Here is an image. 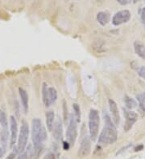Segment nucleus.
I'll use <instances>...</instances> for the list:
<instances>
[{
    "label": "nucleus",
    "instance_id": "nucleus-1",
    "mask_svg": "<svg viewBox=\"0 0 145 159\" xmlns=\"http://www.w3.org/2000/svg\"><path fill=\"white\" fill-rule=\"evenodd\" d=\"M31 137L33 141L34 158L35 159H38L44 148V142L46 141L48 137L46 129L42 126V122L39 118H35L32 120Z\"/></svg>",
    "mask_w": 145,
    "mask_h": 159
},
{
    "label": "nucleus",
    "instance_id": "nucleus-2",
    "mask_svg": "<svg viewBox=\"0 0 145 159\" xmlns=\"http://www.w3.org/2000/svg\"><path fill=\"white\" fill-rule=\"evenodd\" d=\"M104 120H105V126L100 134V136L99 137V142L103 145L114 144L118 138L115 125L113 121H111V118H110L106 113L104 114Z\"/></svg>",
    "mask_w": 145,
    "mask_h": 159
},
{
    "label": "nucleus",
    "instance_id": "nucleus-3",
    "mask_svg": "<svg viewBox=\"0 0 145 159\" xmlns=\"http://www.w3.org/2000/svg\"><path fill=\"white\" fill-rule=\"evenodd\" d=\"M99 125H100V117L99 111L96 109H90L89 113V134L90 137L92 141H95L99 131Z\"/></svg>",
    "mask_w": 145,
    "mask_h": 159
},
{
    "label": "nucleus",
    "instance_id": "nucleus-4",
    "mask_svg": "<svg viewBox=\"0 0 145 159\" xmlns=\"http://www.w3.org/2000/svg\"><path fill=\"white\" fill-rule=\"evenodd\" d=\"M78 137V121H76L75 117L71 114L70 117V121L66 130V139L70 146H73Z\"/></svg>",
    "mask_w": 145,
    "mask_h": 159
},
{
    "label": "nucleus",
    "instance_id": "nucleus-5",
    "mask_svg": "<svg viewBox=\"0 0 145 159\" xmlns=\"http://www.w3.org/2000/svg\"><path fill=\"white\" fill-rule=\"evenodd\" d=\"M29 136V126L28 124L25 121H22L20 131L18 137V150L19 153H22L26 149Z\"/></svg>",
    "mask_w": 145,
    "mask_h": 159
},
{
    "label": "nucleus",
    "instance_id": "nucleus-6",
    "mask_svg": "<svg viewBox=\"0 0 145 159\" xmlns=\"http://www.w3.org/2000/svg\"><path fill=\"white\" fill-rule=\"evenodd\" d=\"M81 145L80 148L78 149V156L80 158L87 157L90 154L91 151V142L90 137L88 136L86 133V130H84L82 128L81 129Z\"/></svg>",
    "mask_w": 145,
    "mask_h": 159
},
{
    "label": "nucleus",
    "instance_id": "nucleus-7",
    "mask_svg": "<svg viewBox=\"0 0 145 159\" xmlns=\"http://www.w3.org/2000/svg\"><path fill=\"white\" fill-rule=\"evenodd\" d=\"M123 113L125 117V125H124V131L127 132L132 128V126L137 121L138 115L135 112L131 111V109H126L123 108Z\"/></svg>",
    "mask_w": 145,
    "mask_h": 159
},
{
    "label": "nucleus",
    "instance_id": "nucleus-8",
    "mask_svg": "<svg viewBox=\"0 0 145 159\" xmlns=\"http://www.w3.org/2000/svg\"><path fill=\"white\" fill-rule=\"evenodd\" d=\"M131 19V13L129 10H123L114 14L112 18V23L114 26H119L123 23H127Z\"/></svg>",
    "mask_w": 145,
    "mask_h": 159
},
{
    "label": "nucleus",
    "instance_id": "nucleus-9",
    "mask_svg": "<svg viewBox=\"0 0 145 159\" xmlns=\"http://www.w3.org/2000/svg\"><path fill=\"white\" fill-rule=\"evenodd\" d=\"M10 146L13 147L17 140V134H18V125L16 118L13 116L10 117Z\"/></svg>",
    "mask_w": 145,
    "mask_h": 159
},
{
    "label": "nucleus",
    "instance_id": "nucleus-10",
    "mask_svg": "<svg viewBox=\"0 0 145 159\" xmlns=\"http://www.w3.org/2000/svg\"><path fill=\"white\" fill-rule=\"evenodd\" d=\"M109 103V108H110V111L111 113L112 116V121L114 122L115 126H118L120 122V116H119V112L118 109V106H117L116 103L114 102V100L110 99L108 100Z\"/></svg>",
    "mask_w": 145,
    "mask_h": 159
},
{
    "label": "nucleus",
    "instance_id": "nucleus-11",
    "mask_svg": "<svg viewBox=\"0 0 145 159\" xmlns=\"http://www.w3.org/2000/svg\"><path fill=\"white\" fill-rule=\"evenodd\" d=\"M19 97H20L23 111L24 113H27L28 112V95L26 91L22 88H19Z\"/></svg>",
    "mask_w": 145,
    "mask_h": 159
},
{
    "label": "nucleus",
    "instance_id": "nucleus-12",
    "mask_svg": "<svg viewBox=\"0 0 145 159\" xmlns=\"http://www.w3.org/2000/svg\"><path fill=\"white\" fill-rule=\"evenodd\" d=\"M53 137H55V139L57 140H61L62 138V122L61 120L58 118L57 120V121L54 123V126H53Z\"/></svg>",
    "mask_w": 145,
    "mask_h": 159
},
{
    "label": "nucleus",
    "instance_id": "nucleus-13",
    "mask_svg": "<svg viewBox=\"0 0 145 159\" xmlns=\"http://www.w3.org/2000/svg\"><path fill=\"white\" fill-rule=\"evenodd\" d=\"M46 117V126L48 130L52 132L54 126V120H55V114L53 111H49L45 114Z\"/></svg>",
    "mask_w": 145,
    "mask_h": 159
},
{
    "label": "nucleus",
    "instance_id": "nucleus-14",
    "mask_svg": "<svg viewBox=\"0 0 145 159\" xmlns=\"http://www.w3.org/2000/svg\"><path fill=\"white\" fill-rule=\"evenodd\" d=\"M135 52L142 59H145V45L140 41H135L134 43Z\"/></svg>",
    "mask_w": 145,
    "mask_h": 159
},
{
    "label": "nucleus",
    "instance_id": "nucleus-15",
    "mask_svg": "<svg viewBox=\"0 0 145 159\" xmlns=\"http://www.w3.org/2000/svg\"><path fill=\"white\" fill-rule=\"evenodd\" d=\"M97 20L102 26H106L110 21V15L106 11H100L97 14Z\"/></svg>",
    "mask_w": 145,
    "mask_h": 159
},
{
    "label": "nucleus",
    "instance_id": "nucleus-16",
    "mask_svg": "<svg viewBox=\"0 0 145 159\" xmlns=\"http://www.w3.org/2000/svg\"><path fill=\"white\" fill-rule=\"evenodd\" d=\"M32 158H34V148L31 145H29L28 148L21 153L17 159H31Z\"/></svg>",
    "mask_w": 145,
    "mask_h": 159
},
{
    "label": "nucleus",
    "instance_id": "nucleus-17",
    "mask_svg": "<svg viewBox=\"0 0 145 159\" xmlns=\"http://www.w3.org/2000/svg\"><path fill=\"white\" fill-rule=\"evenodd\" d=\"M42 99L46 107L50 106L49 103V87L46 83H44L43 87H42Z\"/></svg>",
    "mask_w": 145,
    "mask_h": 159
},
{
    "label": "nucleus",
    "instance_id": "nucleus-18",
    "mask_svg": "<svg viewBox=\"0 0 145 159\" xmlns=\"http://www.w3.org/2000/svg\"><path fill=\"white\" fill-rule=\"evenodd\" d=\"M0 125L2 127V131H8L7 117L5 112L0 111Z\"/></svg>",
    "mask_w": 145,
    "mask_h": 159
},
{
    "label": "nucleus",
    "instance_id": "nucleus-19",
    "mask_svg": "<svg viewBox=\"0 0 145 159\" xmlns=\"http://www.w3.org/2000/svg\"><path fill=\"white\" fill-rule=\"evenodd\" d=\"M57 99V92L53 87H49V105L56 102Z\"/></svg>",
    "mask_w": 145,
    "mask_h": 159
},
{
    "label": "nucleus",
    "instance_id": "nucleus-20",
    "mask_svg": "<svg viewBox=\"0 0 145 159\" xmlns=\"http://www.w3.org/2000/svg\"><path fill=\"white\" fill-rule=\"evenodd\" d=\"M124 101H125V105L127 106V108L128 109H132L136 107V102L134 99H132V97H129L128 96H125L124 97Z\"/></svg>",
    "mask_w": 145,
    "mask_h": 159
},
{
    "label": "nucleus",
    "instance_id": "nucleus-21",
    "mask_svg": "<svg viewBox=\"0 0 145 159\" xmlns=\"http://www.w3.org/2000/svg\"><path fill=\"white\" fill-rule=\"evenodd\" d=\"M136 98H137V100L139 101V105H140V109L145 113V92L139 94L136 97Z\"/></svg>",
    "mask_w": 145,
    "mask_h": 159
},
{
    "label": "nucleus",
    "instance_id": "nucleus-22",
    "mask_svg": "<svg viewBox=\"0 0 145 159\" xmlns=\"http://www.w3.org/2000/svg\"><path fill=\"white\" fill-rule=\"evenodd\" d=\"M72 107H73V111H74V113H73V115L75 117L76 121L78 122H80L81 121V110H80V107H79V105L78 104H73L72 105Z\"/></svg>",
    "mask_w": 145,
    "mask_h": 159
},
{
    "label": "nucleus",
    "instance_id": "nucleus-23",
    "mask_svg": "<svg viewBox=\"0 0 145 159\" xmlns=\"http://www.w3.org/2000/svg\"><path fill=\"white\" fill-rule=\"evenodd\" d=\"M59 154H55V153H49L47 154L44 159H58Z\"/></svg>",
    "mask_w": 145,
    "mask_h": 159
},
{
    "label": "nucleus",
    "instance_id": "nucleus-24",
    "mask_svg": "<svg viewBox=\"0 0 145 159\" xmlns=\"http://www.w3.org/2000/svg\"><path fill=\"white\" fill-rule=\"evenodd\" d=\"M18 153H19V150H18V148H17V149H15L13 151L11 152V153L9 154V156H8L6 159H15L16 158V157L17 156Z\"/></svg>",
    "mask_w": 145,
    "mask_h": 159
},
{
    "label": "nucleus",
    "instance_id": "nucleus-25",
    "mask_svg": "<svg viewBox=\"0 0 145 159\" xmlns=\"http://www.w3.org/2000/svg\"><path fill=\"white\" fill-rule=\"evenodd\" d=\"M138 74H139V76H140L141 78L145 80V67L140 68L139 71H138Z\"/></svg>",
    "mask_w": 145,
    "mask_h": 159
},
{
    "label": "nucleus",
    "instance_id": "nucleus-26",
    "mask_svg": "<svg viewBox=\"0 0 145 159\" xmlns=\"http://www.w3.org/2000/svg\"><path fill=\"white\" fill-rule=\"evenodd\" d=\"M118 3H119L121 5H127L128 3L132 2V0H117Z\"/></svg>",
    "mask_w": 145,
    "mask_h": 159
},
{
    "label": "nucleus",
    "instance_id": "nucleus-27",
    "mask_svg": "<svg viewBox=\"0 0 145 159\" xmlns=\"http://www.w3.org/2000/svg\"><path fill=\"white\" fill-rule=\"evenodd\" d=\"M141 19H142L143 22H145V7L143 8L142 11H141Z\"/></svg>",
    "mask_w": 145,
    "mask_h": 159
},
{
    "label": "nucleus",
    "instance_id": "nucleus-28",
    "mask_svg": "<svg viewBox=\"0 0 145 159\" xmlns=\"http://www.w3.org/2000/svg\"><path fill=\"white\" fill-rule=\"evenodd\" d=\"M143 149H144V146H143V145H140V146H137L136 148H135V152L140 151V150H142Z\"/></svg>",
    "mask_w": 145,
    "mask_h": 159
},
{
    "label": "nucleus",
    "instance_id": "nucleus-29",
    "mask_svg": "<svg viewBox=\"0 0 145 159\" xmlns=\"http://www.w3.org/2000/svg\"><path fill=\"white\" fill-rule=\"evenodd\" d=\"M70 144L68 143V141L67 142H64V149H66V150H67V149H69V148H70Z\"/></svg>",
    "mask_w": 145,
    "mask_h": 159
},
{
    "label": "nucleus",
    "instance_id": "nucleus-30",
    "mask_svg": "<svg viewBox=\"0 0 145 159\" xmlns=\"http://www.w3.org/2000/svg\"><path fill=\"white\" fill-rule=\"evenodd\" d=\"M4 152H5V150L3 149V148H0V158L3 157V154H4Z\"/></svg>",
    "mask_w": 145,
    "mask_h": 159
},
{
    "label": "nucleus",
    "instance_id": "nucleus-31",
    "mask_svg": "<svg viewBox=\"0 0 145 159\" xmlns=\"http://www.w3.org/2000/svg\"><path fill=\"white\" fill-rule=\"evenodd\" d=\"M138 1H139V0H133V2H134V3H137Z\"/></svg>",
    "mask_w": 145,
    "mask_h": 159
}]
</instances>
